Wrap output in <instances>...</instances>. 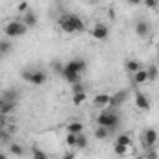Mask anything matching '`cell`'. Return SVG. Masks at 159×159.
<instances>
[{
    "label": "cell",
    "instance_id": "obj_10",
    "mask_svg": "<svg viewBox=\"0 0 159 159\" xmlns=\"http://www.w3.org/2000/svg\"><path fill=\"white\" fill-rule=\"evenodd\" d=\"M135 106H137L139 109H143V111H148V109H150V100H148V96H146L144 93H137V94H135Z\"/></svg>",
    "mask_w": 159,
    "mask_h": 159
},
{
    "label": "cell",
    "instance_id": "obj_36",
    "mask_svg": "<svg viewBox=\"0 0 159 159\" xmlns=\"http://www.w3.org/2000/svg\"><path fill=\"white\" fill-rule=\"evenodd\" d=\"M0 159H7V154H4V152H0Z\"/></svg>",
    "mask_w": 159,
    "mask_h": 159
},
{
    "label": "cell",
    "instance_id": "obj_22",
    "mask_svg": "<svg viewBox=\"0 0 159 159\" xmlns=\"http://www.w3.org/2000/svg\"><path fill=\"white\" fill-rule=\"evenodd\" d=\"M124 100H126V93H124V91H119L117 94H113V102H111V107H113V106H120Z\"/></svg>",
    "mask_w": 159,
    "mask_h": 159
},
{
    "label": "cell",
    "instance_id": "obj_32",
    "mask_svg": "<svg viewBox=\"0 0 159 159\" xmlns=\"http://www.w3.org/2000/svg\"><path fill=\"white\" fill-rule=\"evenodd\" d=\"M143 4H144L146 7H150V9L157 7V0H143Z\"/></svg>",
    "mask_w": 159,
    "mask_h": 159
},
{
    "label": "cell",
    "instance_id": "obj_26",
    "mask_svg": "<svg viewBox=\"0 0 159 159\" xmlns=\"http://www.w3.org/2000/svg\"><path fill=\"white\" fill-rule=\"evenodd\" d=\"M11 50V43L9 41H0V54H7Z\"/></svg>",
    "mask_w": 159,
    "mask_h": 159
},
{
    "label": "cell",
    "instance_id": "obj_7",
    "mask_svg": "<svg viewBox=\"0 0 159 159\" xmlns=\"http://www.w3.org/2000/svg\"><path fill=\"white\" fill-rule=\"evenodd\" d=\"M91 35L96 41H106L109 37V26H106V24H94L93 30H91Z\"/></svg>",
    "mask_w": 159,
    "mask_h": 159
},
{
    "label": "cell",
    "instance_id": "obj_3",
    "mask_svg": "<svg viewBox=\"0 0 159 159\" xmlns=\"http://www.w3.org/2000/svg\"><path fill=\"white\" fill-rule=\"evenodd\" d=\"M22 80L32 83V85H43L46 81V72L41 69H26L22 72Z\"/></svg>",
    "mask_w": 159,
    "mask_h": 159
},
{
    "label": "cell",
    "instance_id": "obj_37",
    "mask_svg": "<svg viewBox=\"0 0 159 159\" xmlns=\"http://www.w3.org/2000/svg\"><path fill=\"white\" fill-rule=\"evenodd\" d=\"M135 159H146V157L144 156H139V157H135Z\"/></svg>",
    "mask_w": 159,
    "mask_h": 159
},
{
    "label": "cell",
    "instance_id": "obj_38",
    "mask_svg": "<svg viewBox=\"0 0 159 159\" xmlns=\"http://www.w3.org/2000/svg\"><path fill=\"white\" fill-rule=\"evenodd\" d=\"M91 2H94V0H91Z\"/></svg>",
    "mask_w": 159,
    "mask_h": 159
},
{
    "label": "cell",
    "instance_id": "obj_13",
    "mask_svg": "<svg viewBox=\"0 0 159 159\" xmlns=\"http://www.w3.org/2000/svg\"><path fill=\"white\" fill-rule=\"evenodd\" d=\"M20 20H22V24H24L26 28H34V26L37 24V15H35L34 11H26V15H24Z\"/></svg>",
    "mask_w": 159,
    "mask_h": 159
},
{
    "label": "cell",
    "instance_id": "obj_15",
    "mask_svg": "<svg viewBox=\"0 0 159 159\" xmlns=\"http://www.w3.org/2000/svg\"><path fill=\"white\" fill-rule=\"evenodd\" d=\"M133 81H135L137 85H141V83H146V81H148V70H146V69H141V70H137V72L133 74Z\"/></svg>",
    "mask_w": 159,
    "mask_h": 159
},
{
    "label": "cell",
    "instance_id": "obj_30",
    "mask_svg": "<svg viewBox=\"0 0 159 159\" xmlns=\"http://www.w3.org/2000/svg\"><path fill=\"white\" fill-rule=\"evenodd\" d=\"M146 159H159V156H157V152L154 150V148H148V152H146V156H144Z\"/></svg>",
    "mask_w": 159,
    "mask_h": 159
},
{
    "label": "cell",
    "instance_id": "obj_21",
    "mask_svg": "<svg viewBox=\"0 0 159 159\" xmlns=\"http://www.w3.org/2000/svg\"><path fill=\"white\" fill-rule=\"evenodd\" d=\"M87 146H89V139H87L83 133H80V135H78V141H76V148H78V150H85Z\"/></svg>",
    "mask_w": 159,
    "mask_h": 159
},
{
    "label": "cell",
    "instance_id": "obj_29",
    "mask_svg": "<svg viewBox=\"0 0 159 159\" xmlns=\"http://www.w3.org/2000/svg\"><path fill=\"white\" fill-rule=\"evenodd\" d=\"M63 67H65V65H61L59 61H54V63H52V69H54L56 74H61V72H63Z\"/></svg>",
    "mask_w": 159,
    "mask_h": 159
},
{
    "label": "cell",
    "instance_id": "obj_23",
    "mask_svg": "<svg viewBox=\"0 0 159 159\" xmlns=\"http://www.w3.org/2000/svg\"><path fill=\"white\" fill-rule=\"evenodd\" d=\"M128 150H129V146H124V144L115 143V154H117L119 157H124V156L128 154Z\"/></svg>",
    "mask_w": 159,
    "mask_h": 159
},
{
    "label": "cell",
    "instance_id": "obj_9",
    "mask_svg": "<svg viewBox=\"0 0 159 159\" xmlns=\"http://www.w3.org/2000/svg\"><path fill=\"white\" fill-rule=\"evenodd\" d=\"M15 106H17V102H11V100H4V98H0V115H4V117L11 115V113L15 111Z\"/></svg>",
    "mask_w": 159,
    "mask_h": 159
},
{
    "label": "cell",
    "instance_id": "obj_8",
    "mask_svg": "<svg viewBox=\"0 0 159 159\" xmlns=\"http://www.w3.org/2000/svg\"><path fill=\"white\" fill-rule=\"evenodd\" d=\"M85 67H87L85 59H80V57H74V59H70L69 63H65V69H69V70H72V72H78V74H81V72L85 70Z\"/></svg>",
    "mask_w": 159,
    "mask_h": 159
},
{
    "label": "cell",
    "instance_id": "obj_4",
    "mask_svg": "<svg viewBox=\"0 0 159 159\" xmlns=\"http://www.w3.org/2000/svg\"><path fill=\"white\" fill-rule=\"evenodd\" d=\"M26 30H28V28L22 24V20H9V22L4 26V34H6L7 37H11V39L24 35Z\"/></svg>",
    "mask_w": 159,
    "mask_h": 159
},
{
    "label": "cell",
    "instance_id": "obj_16",
    "mask_svg": "<svg viewBox=\"0 0 159 159\" xmlns=\"http://www.w3.org/2000/svg\"><path fill=\"white\" fill-rule=\"evenodd\" d=\"M124 65H126V69H128V70H129L131 74H135L137 70H141V69H143L141 61H137V59H128V61H126Z\"/></svg>",
    "mask_w": 159,
    "mask_h": 159
},
{
    "label": "cell",
    "instance_id": "obj_6",
    "mask_svg": "<svg viewBox=\"0 0 159 159\" xmlns=\"http://www.w3.org/2000/svg\"><path fill=\"white\" fill-rule=\"evenodd\" d=\"M111 102H113V94H107V93H100V94H96L94 100H93L94 107H98V109L111 107Z\"/></svg>",
    "mask_w": 159,
    "mask_h": 159
},
{
    "label": "cell",
    "instance_id": "obj_19",
    "mask_svg": "<svg viewBox=\"0 0 159 159\" xmlns=\"http://www.w3.org/2000/svg\"><path fill=\"white\" fill-rule=\"evenodd\" d=\"M85 98H87L85 91H78V93L72 94V104H74V106H81V104L85 102Z\"/></svg>",
    "mask_w": 159,
    "mask_h": 159
},
{
    "label": "cell",
    "instance_id": "obj_34",
    "mask_svg": "<svg viewBox=\"0 0 159 159\" xmlns=\"http://www.w3.org/2000/svg\"><path fill=\"white\" fill-rule=\"evenodd\" d=\"M74 157H76V154H72V152H69V154H65V156H63L61 159H74Z\"/></svg>",
    "mask_w": 159,
    "mask_h": 159
},
{
    "label": "cell",
    "instance_id": "obj_1",
    "mask_svg": "<svg viewBox=\"0 0 159 159\" xmlns=\"http://www.w3.org/2000/svg\"><path fill=\"white\" fill-rule=\"evenodd\" d=\"M96 124L102 128H107L109 133H113L117 128L120 126V115L113 109V107H106L100 111V115L96 117Z\"/></svg>",
    "mask_w": 159,
    "mask_h": 159
},
{
    "label": "cell",
    "instance_id": "obj_27",
    "mask_svg": "<svg viewBox=\"0 0 159 159\" xmlns=\"http://www.w3.org/2000/svg\"><path fill=\"white\" fill-rule=\"evenodd\" d=\"M157 67H156V65H152V67H150V69H148V81H150V80H156L157 78Z\"/></svg>",
    "mask_w": 159,
    "mask_h": 159
},
{
    "label": "cell",
    "instance_id": "obj_17",
    "mask_svg": "<svg viewBox=\"0 0 159 159\" xmlns=\"http://www.w3.org/2000/svg\"><path fill=\"white\" fill-rule=\"evenodd\" d=\"M109 137V129L107 128H102V126H98L96 129H94V139H98V141H104V139H107Z\"/></svg>",
    "mask_w": 159,
    "mask_h": 159
},
{
    "label": "cell",
    "instance_id": "obj_25",
    "mask_svg": "<svg viewBox=\"0 0 159 159\" xmlns=\"http://www.w3.org/2000/svg\"><path fill=\"white\" fill-rule=\"evenodd\" d=\"M78 135H80V133H78ZM78 135H76V133H67V137H65V143H67L69 146L76 148V141H78Z\"/></svg>",
    "mask_w": 159,
    "mask_h": 159
},
{
    "label": "cell",
    "instance_id": "obj_20",
    "mask_svg": "<svg viewBox=\"0 0 159 159\" xmlns=\"http://www.w3.org/2000/svg\"><path fill=\"white\" fill-rule=\"evenodd\" d=\"M9 154H13V156H24V148L19 144V143H11L9 144Z\"/></svg>",
    "mask_w": 159,
    "mask_h": 159
},
{
    "label": "cell",
    "instance_id": "obj_11",
    "mask_svg": "<svg viewBox=\"0 0 159 159\" xmlns=\"http://www.w3.org/2000/svg\"><path fill=\"white\" fill-rule=\"evenodd\" d=\"M135 32H137V35L146 37V35L150 34V24H148L144 19H141V20H137V24H135Z\"/></svg>",
    "mask_w": 159,
    "mask_h": 159
},
{
    "label": "cell",
    "instance_id": "obj_31",
    "mask_svg": "<svg viewBox=\"0 0 159 159\" xmlns=\"http://www.w3.org/2000/svg\"><path fill=\"white\" fill-rule=\"evenodd\" d=\"M17 9H19V13H26L28 11V2H19Z\"/></svg>",
    "mask_w": 159,
    "mask_h": 159
},
{
    "label": "cell",
    "instance_id": "obj_5",
    "mask_svg": "<svg viewBox=\"0 0 159 159\" xmlns=\"http://www.w3.org/2000/svg\"><path fill=\"white\" fill-rule=\"evenodd\" d=\"M159 139V133L157 129H154V128H146L144 131H143V135H141V141H143V146L148 150V148H154L156 146V143H157Z\"/></svg>",
    "mask_w": 159,
    "mask_h": 159
},
{
    "label": "cell",
    "instance_id": "obj_24",
    "mask_svg": "<svg viewBox=\"0 0 159 159\" xmlns=\"http://www.w3.org/2000/svg\"><path fill=\"white\" fill-rule=\"evenodd\" d=\"M115 143L124 144V146H131V139H129V135H126V133H120L119 137H117V141H115Z\"/></svg>",
    "mask_w": 159,
    "mask_h": 159
},
{
    "label": "cell",
    "instance_id": "obj_35",
    "mask_svg": "<svg viewBox=\"0 0 159 159\" xmlns=\"http://www.w3.org/2000/svg\"><path fill=\"white\" fill-rule=\"evenodd\" d=\"M128 4H131V6H139V4H143V0H128Z\"/></svg>",
    "mask_w": 159,
    "mask_h": 159
},
{
    "label": "cell",
    "instance_id": "obj_12",
    "mask_svg": "<svg viewBox=\"0 0 159 159\" xmlns=\"http://www.w3.org/2000/svg\"><path fill=\"white\" fill-rule=\"evenodd\" d=\"M61 76L65 78V81H69L70 85H72V83H78V81H81V74H78V72H72V70H69V69H65V67H63Z\"/></svg>",
    "mask_w": 159,
    "mask_h": 159
},
{
    "label": "cell",
    "instance_id": "obj_18",
    "mask_svg": "<svg viewBox=\"0 0 159 159\" xmlns=\"http://www.w3.org/2000/svg\"><path fill=\"white\" fill-rule=\"evenodd\" d=\"M0 98H4V100H11V102H17L19 93H17L15 89H7V91H4V93H2V96H0Z\"/></svg>",
    "mask_w": 159,
    "mask_h": 159
},
{
    "label": "cell",
    "instance_id": "obj_33",
    "mask_svg": "<svg viewBox=\"0 0 159 159\" xmlns=\"http://www.w3.org/2000/svg\"><path fill=\"white\" fill-rule=\"evenodd\" d=\"M78 91H85V89H83V85H81V81L72 83V93H78Z\"/></svg>",
    "mask_w": 159,
    "mask_h": 159
},
{
    "label": "cell",
    "instance_id": "obj_28",
    "mask_svg": "<svg viewBox=\"0 0 159 159\" xmlns=\"http://www.w3.org/2000/svg\"><path fill=\"white\" fill-rule=\"evenodd\" d=\"M32 159H48V156L43 150H39V148H34V157Z\"/></svg>",
    "mask_w": 159,
    "mask_h": 159
},
{
    "label": "cell",
    "instance_id": "obj_14",
    "mask_svg": "<svg viewBox=\"0 0 159 159\" xmlns=\"http://www.w3.org/2000/svg\"><path fill=\"white\" fill-rule=\"evenodd\" d=\"M67 133H83V124L80 122V120H72V122H69L67 124Z\"/></svg>",
    "mask_w": 159,
    "mask_h": 159
},
{
    "label": "cell",
    "instance_id": "obj_2",
    "mask_svg": "<svg viewBox=\"0 0 159 159\" xmlns=\"http://www.w3.org/2000/svg\"><path fill=\"white\" fill-rule=\"evenodd\" d=\"M59 28L67 34H74V32H83V20L80 19V15H74V13H65L59 17Z\"/></svg>",
    "mask_w": 159,
    "mask_h": 159
}]
</instances>
